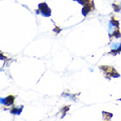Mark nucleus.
<instances>
[{
  "label": "nucleus",
  "mask_w": 121,
  "mask_h": 121,
  "mask_svg": "<svg viewBox=\"0 0 121 121\" xmlns=\"http://www.w3.org/2000/svg\"><path fill=\"white\" fill-rule=\"evenodd\" d=\"M39 11L42 12L43 15H46V16H49V15H50V9H49L48 7V5H47L45 3L39 4Z\"/></svg>",
  "instance_id": "nucleus-1"
},
{
  "label": "nucleus",
  "mask_w": 121,
  "mask_h": 121,
  "mask_svg": "<svg viewBox=\"0 0 121 121\" xmlns=\"http://www.w3.org/2000/svg\"><path fill=\"white\" fill-rule=\"evenodd\" d=\"M13 101H14V97H12V96H10V97H6V99L4 100L3 102L6 105H10V104H12L13 103Z\"/></svg>",
  "instance_id": "nucleus-2"
},
{
  "label": "nucleus",
  "mask_w": 121,
  "mask_h": 121,
  "mask_svg": "<svg viewBox=\"0 0 121 121\" xmlns=\"http://www.w3.org/2000/svg\"><path fill=\"white\" fill-rule=\"evenodd\" d=\"M91 7H92V6H91V4H86V5L83 7V9H82V13H83V15H86V14L91 11Z\"/></svg>",
  "instance_id": "nucleus-3"
},
{
  "label": "nucleus",
  "mask_w": 121,
  "mask_h": 121,
  "mask_svg": "<svg viewBox=\"0 0 121 121\" xmlns=\"http://www.w3.org/2000/svg\"><path fill=\"white\" fill-rule=\"evenodd\" d=\"M78 2L81 4H85L86 2H88V0H78Z\"/></svg>",
  "instance_id": "nucleus-4"
},
{
  "label": "nucleus",
  "mask_w": 121,
  "mask_h": 121,
  "mask_svg": "<svg viewBox=\"0 0 121 121\" xmlns=\"http://www.w3.org/2000/svg\"><path fill=\"white\" fill-rule=\"evenodd\" d=\"M120 100H121V99H120Z\"/></svg>",
  "instance_id": "nucleus-5"
}]
</instances>
